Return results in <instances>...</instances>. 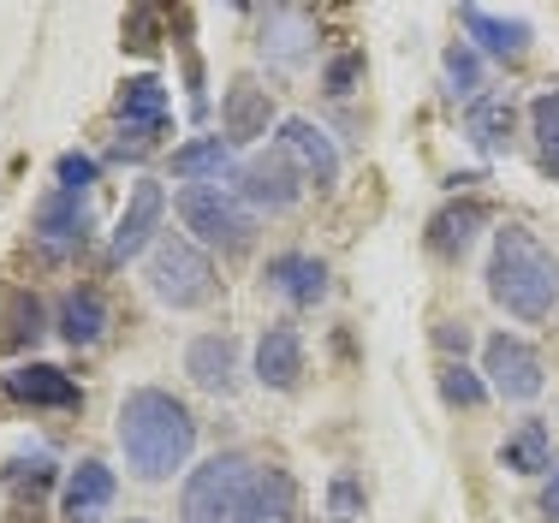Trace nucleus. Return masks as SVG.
Segmentation results:
<instances>
[{"label": "nucleus", "instance_id": "obj_23", "mask_svg": "<svg viewBox=\"0 0 559 523\" xmlns=\"http://www.w3.org/2000/svg\"><path fill=\"white\" fill-rule=\"evenodd\" d=\"M512 126H518V107L512 96H476L471 114H464V131L483 155H506L512 150Z\"/></svg>", "mask_w": 559, "mask_h": 523}, {"label": "nucleus", "instance_id": "obj_28", "mask_svg": "<svg viewBox=\"0 0 559 523\" xmlns=\"http://www.w3.org/2000/svg\"><path fill=\"white\" fill-rule=\"evenodd\" d=\"M441 399L459 405V411H476V405H488V381L476 369H464V364H447L441 369Z\"/></svg>", "mask_w": 559, "mask_h": 523}, {"label": "nucleus", "instance_id": "obj_19", "mask_svg": "<svg viewBox=\"0 0 559 523\" xmlns=\"http://www.w3.org/2000/svg\"><path fill=\"white\" fill-rule=\"evenodd\" d=\"M185 375H191L203 393H233V387H238V345H233V333H203V340H191V352H185Z\"/></svg>", "mask_w": 559, "mask_h": 523}, {"label": "nucleus", "instance_id": "obj_6", "mask_svg": "<svg viewBox=\"0 0 559 523\" xmlns=\"http://www.w3.org/2000/svg\"><path fill=\"white\" fill-rule=\"evenodd\" d=\"M483 375H488V393L512 399V405H530V399L548 387V369H542V352L512 333H495L483 345Z\"/></svg>", "mask_w": 559, "mask_h": 523}, {"label": "nucleus", "instance_id": "obj_29", "mask_svg": "<svg viewBox=\"0 0 559 523\" xmlns=\"http://www.w3.org/2000/svg\"><path fill=\"white\" fill-rule=\"evenodd\" d=\"M447 84H452V96H464V102H476V90H483V66H476V54L471 48H447Z\"/></svg>", "mask_w": 559, "mask_h": 523}, {"label": "nucleus", "instance_id": "obj_13", "mask_svg": "<svg viewBox=\"0 0 559 523\" xmlns=\"http://www.w3.org/2000/svg\"><path fill=\"white\" fill-rule=\"evenodd\" d=\"M36 238H43L48 250H72L90 238V191H48L43 203H36Z\"/></svg>", "mask_w": 559, "mask_h": 523}, {"label": "nucleus", "instance_id": "obj_10", "mask_svg": "<svg viewBox=\"0 0 559 523\" xmlns=\"http://www.w3.org/2000/svg\"><path fill=\"white\" fill-rule=\"evenodd\" d=\"M162 214H167V191L155 179H138L131 185V203L126 214H119V226H114V262H131V257H143V250L155 245V226H162Z\"/></svg>", "mask_w": 559, "mask_h": 523}, {"label": "nucleus", "instance_id": "obj_7", "mask_svg": "<svg viewBox=\"0 0 559 523\" xmlns=\"http://www.w3.org/2000/svg\"><path fill=\"white\" fill-rule=\"evenodd\" d=\"M238 197H245L250 209H269V214H286L292 203L304 197V173L292 167L280 150H257L238 167Z\"/></svg>", "mask_w": 559, "mask_h": 523}, {"label": "nucleus", "instance_id": "obj_15", "mask_svg": "<svg viewBox=\"0 0 559 523\" xmlns=\"http://www.w3.org/2000/svg\"><path fill=\"white\" fill-rule=\"evenodd\" d=\"M459 24L488 60H524L530 54V24L524 19H506V12H488V7H459Z\"/></svg>", "mask_w": 559, "mask_h": 523}, {"label": "nucleus", "instance_id": "obj_22", "mask_svg": "<svg viewBox=\"0 0 559 523\" xmlns=\"http://www.w3.org/2000/svg\"><path fill=\"white\" fill-rule=\"evenodd\" d=\"M500 471H512V476H542V471H554V435H548V423H518L512 435L500 440Z\"/></svg>", "mask_w": 559, "mask_h": 523}, {"label": "nucleus", "instance_id": "obj_24", "mask_svg": "<svg viewBox=\"0 0 559 523\" xmlns=\"http://www.w3.org/2000/svg\"><path fill=\"white\" fill-rule=\"evenodd\" d=\"M108 333V298L96 286H72L60 298V340L66 345H96Z\"/></svg>", "mask_w": 559, "mask_h": 523}, {"label": "nucleus", "instance_id": "obj_8", "mask_svg": "<svg viewBox=\"0 0 559 523\" xmlns=\"http://www.w3.org/2000/svg\"><path fill=\"white\" fill-rule=\"evenodd\" d=\"M274 150L286 155L292 167L304 173V185H316V191H328V185L340 179V150H334V138H328L316 119H280Z\"/></svg>", "mask_w": 559, "mask_h": 523}, {"label": "nucleus", "instance_id": "obj_27", "mask_svg": "<svg viewBox=\"0 0 559 523\" xmlns=\"http://www.w3.org/2000/svg\"><path fill=\"white\" fill-rule=\"evenodd\" d=\"M530 138H536L542 167H548L554 179H559V84L542 90V96L530 102Z\"/></svg>", "mask_w": 559, "mask_h": 523}, {"label": "nucleus", "instance_id": "obj_12", "mask_svg": "<svg viewBox=\"0 0 559 523\" xmlns=\"http://www.w3.org/2000/svg\"><path fill=\"white\" fill-rule=\"evenodd\" d=\"M167 119H173V96H167V84L162 78H126L119 84V131H138V138H162L167 131Z\"/></svg>", "mask_w": 559, "mask_h": 523}, {"label": "nucleus", "instance_id": "obj_16", "mask_svg": "<svg viewBox=\"0 0 559 523\" xmlns=\"http://www.w3.org/2000/svg\"><path fill=\"white\" fill-rule=\"evenodd\" d=\"M257 381L274 387V393H292V387L304 381V340H298V328H286V321L262 328V340H257Z\"/></svg>", "mask_w": 559, "mask_h": 523}, {"label": "nucleus", "instance_id": "obj_26", "mask_svg": "<svg viewBox=\"0 0 559 523\" xmlns=\"http://www.w3.org/2000/svg\"><path fill=\"white\" fill-rule=\"evenodd\" d=\"M36 340H43V304H36V292H12L0 310V352H24Z\"/></svg>", "mask_w": 559, "mask_h": 523}, {"label": "nucleus", "instance_id": "obj_30", "mask_svg": "<svg viewBox=\"0 0 559 523\" xmlns=\"http://www.w3.org/2000/svg\"><path fill=\"white\" fill-rule=\"evenodd\" d=\"M364 78V54H340V60H328V72H322V84H328V96H352V84Z\"/></svg>", "mask_w": 559, "mask_h": 523}, {"label": "nucleus", "instance_id": "obj_32", "mask_svg": "<svg viewBox=\"0 0 559 523\" xmlns=\"http://www.w3.org/2000/svg\"><path fill=\"white\" fill-rule=\"evenodd\" d=\"M328 518H334V523H352L357 518V476L352 471H340L334 488H328Z\"/></svg>", "mask_w": 559, "mask_h": 523}, {"label": "nucleus", "instance_id": "obj_33", "mask_svg": "<svg viewBox=\"0 0 559 523\" xmlns=\"http://www.w3.org/2000/svg\"><path fill=\"white\" fill-rule=\"evenodd\" d=\"M60 191H90V185H96V161L90 155H60Z\"/></svg>", "mask_w": 559, "mask_h": 523}, {"label": "nucleus", "instance_id": "obj_17", "mask_svg": "<svg viewBox=\"0 0 559 523\" xmlns=\"http://www.w3.org/2000/svg\"><path fill=\"white\" fill-rule=\"evenodd\" d=\"M262 280H269V292H280L286 304H322L328 298V268L316 257H304V250H280V257H269Z\"/></svg>", "mask_w": 559, "mask_h": 523}, {"label": "nucleus", "instance_id": "obj_37", "mask_svg": "<svg viewBox=\"0 0 559 523\" xmlns=\"http://www.w3.org/2000/svg\"><path fill=\"white\" fill-rule=\"evenodd\" d=\"M131 523H150V518H131Z\"/></svg>", "mask_w": 559, "mask_h": 523}, {"label": "nucleus", "instance_id": "obj_20", "mask_svg": "<svg viewBox=\"0 0 559 523\" xmlns=\"http://www.w3.org/2000/svg\"><path fill=\"white\" fill-rule=\"evenodd\" d=\"M310 43H316V19L298 7H274L269 24H262V54L274 66H304L310 60Z\"/></svg>", "mask_w": 559, "mask_h": 523}, {"label": "nucleus", "instance_id": "obj_14", "mask_svg": "<svg viewBox=\"0 0 559 523\" xmlns=\"http://www.w3.org/2000/svg\"><path fill=\"white\" fill-rule=\"evenodd\" d=\"M292 518H298V482L274 471V464L250 476V488L238 494V512H233V523H292Z\"/></svg>", "mask_w": 559, "mask_h": 523}, {"label": "nucleus", "instance_id": "obj_1", "mask_svg": "<svg viewBox=\"0 0 559 523\" xmlns=\"http://www.w3.org/2000/svg\"><path fill=\"white\" fill-rule=\"evenodd\" d=\"M119 447L143 482H167L197 452V417L162 387H138L119 405Z\"/></svg>", "mask_w": 559, "mask_h": 523}, {"label": "nucleus", "instance_id": "obj_25", "mask_svg": "<svg viewBox=\"0 0 559 523\" xmlns=\"http://www.w3.org/2000/svg\"><path fill=\"white\" fill-rule=\"evenodd\" d=\"M226 167H233V143L226 138H197V143H185V150H173V179L221 185Z\"/></svg>", "mask_w": 559, "mask_h": 523}, {"label": "nucleus", "instance_id": "obj_3", "mask_svg": "<svg viewBox=\"0 0 559 523\" xmlns=\"http://www.w3.org/2000/svg\"><path fill=\"white\" fill-rule=\"evenodd\" d=\"M179 221H185V233H197L209 250H226V257L250 250V238H257V209L238 191H226V185H185Z\"/></svg>", "mask_w": 559, "mask_h": 523}, {"label": "nucleus", "instance_id": "obj_11", "mask_svg": "<svg viewBox=\"0 0 559 523\" xmlns=\"http://www.w3.org/2000/svg\"><path fill=\"white\" fill-rule=\"evenodd\" d=\"M0 387H7V399L36 405V411H78L84 405L78 381L66 369H55V364H19L12 375H0Z\"/></svg>", "mask_w": 559, "mask_h": 523}, {"label": "nucleus", "instance_id": "obj_34", "mask_svg": "<svg viewBox=\"0 0 559 523\" xmlns=\"http://www.w3.org/2000/svg\"><path fill=\"white\" fill-rule=\"evenodd\" d=\"M126 48H138V54L155 48V12H131L126 19Z\"/></svg>", "mask_w": 559, "mask_h": 523}, {"label": "nucleus", "instance_id": "obj_21", "mask_svg": "<svg viewBox=\"0 0 559 523\" xmlns=\"http://www.w3.org/2000/svg\"><path fill=\"white\" fill-rule=\"evenodd\" d=\"M483 226H488V203H476V197L447 203L429 221V250H435V257H464V250L476 245V233H483Z\"/></svg>", "mask_w": 559, "mask_h": 523}, {"label": "nucleus", "instance_id": "obj_36", "mask_svg": "<svg viewBox=\"0 0 559 523\" xmlns=\"http://www.w3.org/2000/svg\"><path fill=\"white\" fill-rule=\"evenodd\" d=\"M542 512L559 523V471H554V482H548V494H542Z\"/></svg>", "mask_w": 559, "mask_h": 523}, {"label": "nucleus", "instance_id": "obj_2", "mask_svg": "<svg viewBox=\"0 0 559 523\" xmlns=\"http://www.w3.org/2000/svg\"><path fill=\"white\" fill-rule=\"evenodd\" d=\"M488 298L518 321H548L559 304V257L530 226H500L488 257Z\"/></svg>", "mask_w": 559, "mask_h": 523}, {"label": "nucleus", "instance_id": "obj_18", "mask_svg": "<svg viewBox=\"0 0 559 523\" xmlns=\"http://www.w3.org/2000/svg\"><path fill=\"white\" fill-rule=\"evenodd\" d=\"M114 488H119V482H114V471H108V464H102V459H84L72 476H66L60 512L72 518V523H96V518L114 506Z\"/></svg>", "mask_w": 559, "mask_h": 523}, {"label": "nucleus", "instance_id": "obj_35", "mask_svg": "<svg viewBox=\"0 0 559 523\" xmlns=\"http://www.w3.org/2000/svg\"><path fill=\"white\" fill-rule=\"evenodd\" d=\"M435 345H441V352H459V364H464V352H471V328H464V321H435Z\"/></svg>", "mask_w": 559, "mask_h": 523}, {"label": "nucleus", "instance_id": "obj_31", "mask_svg": "<svg viewBox=\"0 0 559 523\" xmlns=\"http://www.w3.org/2000/svg\"><path fill=\"white\" fill-rule=\"evenodd\" d=\"M7 482H12V488H19V494H31V500H36V494H43V488H48V482H55V464H48V459H43V452H36V459H31V464H24V459H19V464H12V476H7Z\"/></svg>", "mask_w": 559, "mask_h": 523}, {"label": "nucleus", "instance_id": "obj_4", "mask_svg": "<svg viewBox=\"0 0 559 523\" xmlns=\"http://www.w3.org/2000/svg\"><path fill=\"white\" fill-rule=\"evenodd\" d=\"M150 292L167 304V310H203L215 298V262L191 245V238H155L150 250V268H143Z\"/></svg>", "mask_w": 559, "mask_h": 523}, {"label": "nucleus", "instance_id": "obj_5", "mask_svg": "<svg viewBox=\"0 0 559 523\" xmlns=\"http://www.w3.org/2000/svg\"><path fill=\"white\" fill-rule=\"evenodd\" d=\"M250 459L245 452H215L203 459L191 476H185V494H179V523H233L238 512V494L250 488Z\"/></svg>", "mask_w": 559, "mask_h": 523}, {"label": "nucleus", "instance_id": "obj_9", "mask_svg": "<svg viewBox=\"0 0 559 523\" xmlns=\"http://www.w3.org/2000/svg\"><path fill=\"white\" fill-rule=\"evenodd\" d=\"M269 119H274V96L250 72H238L233 84H226V96H221V131H226V143L269 138Z\"/></svg>", "mask_w": 559, "mask_h": 523}]
</instances>
